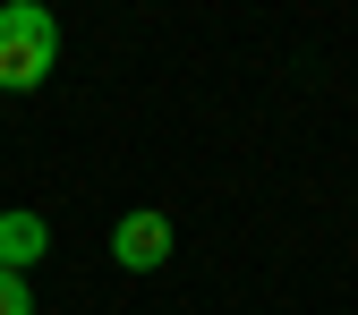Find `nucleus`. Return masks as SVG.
Wrapping results in <instances>:
<instances>
[{"instance_id": "obj_1", "label": "nucleus", "mask_w": 358, "mask_h": 315, "mask_svg": "<svg viewBox=\"0 0 358 315\" xmlns=\"http://www.w3.org/2000/svg\"><path fill=\"white\" fill-rule=\"evenodd\" d=\"M52 68H60V26H52V9L9 0V9H0V94H34Z\"/></svg>"}, {"instance_id": "obj_2", "label": "nucleus", "mask_w": 358, "mask_h": 315, "mask_svg": "<svg viewBox=\"0 0 358 315\" xmlns=\"http://www.w3.org/2000/svg\"><path fill=\"white\" fill-rule=\"evenodd\" d=\"M171 221L162 213H120L111 221V264H120V273H162V264H171Z\"/></svg>"}, {"instance_id": "obj_3", "label": "nucleus", "mask_w": 358, "mask_h": 315, "mask_svg": "<svg viewBox=\"0 0 358 315\" xmlns=\"http://www.w3.org/2000/svg\"><path fill=\"white\" fill-rule=\"evenodd\" d=\"M43 247H52L43 213H26V205H9V213H0V273H34V264H43Z\"/></svg>"}, {"instance_id": "obj_4", "label": "nucleus", "mask_w": 358, "mask_h": 315, "mask_svg": "<svg viewBox=\"0 0 358 315\" xmlns=\"http://www.w3.org/2000/svg\"><path fill=\"white\" fill-rule=\"evenodd\" d=\"M0 315H34V290H26V273H0Z\"/></svg>"}]
</instances>
